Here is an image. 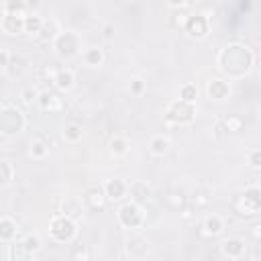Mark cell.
<instances>
[{
    "label": "cell",
    "mask_w": 261,
    "mask_h": 261,
    "mask_svg": "<svg viewBox=\"0 0 261 261\" xmlns=\"http://www.w3.org/2000/svg\"><path fill=\"white\" fill-rule=\"evenodd\" d=\"M218 69L228 80H241L251 73L255 65V53L245 43H230L218 53Z\"/></svg>",
    "instance_id": "6da1fadb"
},
{
    "label": "cell",
    "mask_w": 261,
    "mask_h": 261,
    "mask_svg": "<svg viewBox=\"0 0 261 261\" xmlns=\"http://www.w3.org/2000/svg\"><path fill=\"white\" fill-rule=\"evenodd\" d=\"M27 124V118L22 114V110L16 104L10 102H2V110H0V133L2 137H14L18 135Z\"/></svg>",
    "instance_id": "7a4b0ae2"
},
{
    "label": "cell",
    "mask_w": 261,
    "mask_h": 261,
    "mask_svg": "<svg viewBox=\"0 0 261 261\" xmlns=\"http://www.w3.org/2000/svg\"><path fill=\"white\" fill-rule=\"evenodd\" d=\"M234 212L241 216H255L261 212V188L249 186L234 200Z\"/></svg>",
    "instance_id": "3957f363"
},
{
    "label": "cell",
    "mask_w": 261,
    "mask_h": 261,
    "mask_svg": "<svg viewBox=\"0 0 261 261\" xmlns=\"http://www.w3.org/2000/svg\"><path fill=\"white\" fill-rule=\"evenodd\" d=\"M49 234L57 243H71L77 234V224L67 214H57L49 222Z\"/></svg>",
    "instance_id": "277c9868"
},
{
    "label": "cell",
    "mask_w": 261,
    "mask_h": 261,
    "mask_svg": "<svg viewBox=\"0 0 261 261\" xmlns=\"http://www.w3.org/2000/svg\"><path fill=\"white\" fill-rule=\"evenodd\" d=\"M53 49L61 59H73L82 53V39L73 31H61L53 41Z\"/></svg>",
    "instance_id": "5b68a950"
},
{
    "label": "cell",
    "mask_w": 261,
    "mask_h": 261,
    "mask_svg": "<svg viewBox=\"0 0 261 261\" xmlns=\"http://www.w3.org/2000/svg\"><path fill=\"white\" fill-rule=\"evenodd\" d=\"M116 218H118V222H120L122 228L137 230V228H141L143 222H145V212H143L141 204L133 200V202H126V204H122V206L118 208Z\"/></svg>",
    "instance_id": "8992f818"
},
{
    "label": "cell",
    "mask_w": 261,
    "mask_h": 261,
    "mask_svg": "<svg viewBox=\"0 0 261 261\" xmlns=\"http://www.w3.org/2000/svg\"><path fill=\"white\" fill-rule=\"evenodd\" d=\"M165 118L173 124H190L196 118V106H194V102H186V100L177 98L167 106Z\"/></svg>",
    "instance_id": "52a82bcc"
},
{
    "label": "cell",
    "mask_w": 261,
    "mask_h": 261,
    "mask_svg": "<svg viewBox=\"0 0 261 261\" xmlns=\"http://www.w3.org/2000/svg\"><path fill=\"white\" fill-rule=\"evenodd\" d=\"M210 31V20L204 16V14H190L186 20H184V33L190 37V39H204Z\"/></svg>",
    "instance_id": "ba28073f"
},
{
    "label": "cell",
    "mask_w": 261,
    "mask_h": 261,
    "mask_svg": "<svg viewBox=\"0 0 261 261\" xmlns=\"http://www.w3.org/2000/svg\"><path fill=\"white\" fill-rule=\"evenodd\" d=\"M2 31L6 35H18L24 33V16L22 14H14V12H2V22H0Z\"/></svg>",
    "instance_id": "9c48e42d"
},
{
    "label": "cell",
    "mask_w": 261,
    "mask_h": 261,
    "mask_svg": "<svg viewBox=\"0 0 261 261\" xmlns=\"http://www.w3.org/2000/svg\"><path fill=\"white\" fill-rule=\"evenodd\" d=\"M220 253L228 259H241L245 255V241L239 237H228L220 243Z\"/></svg>",
    "instance_id": "30bf717a"
},
{
    "label": "cell",
    "mask_w": 261,
    "mask_h": 261,
    "mask_svg": "<svg viewBox=\"0 0 261 261\" xmlns=\"http://www.w3.org/2000/svg\"><path fill=\"white\" fill-rule=\"evenodd\" d=\"M206 94L210 100H226L230 94V84L222 77H212L206 86Z\"/></svg>",
    "instance_id": "8fae6325"
},
{
    "label": "cell",
    "mask_w": 261,
    "mask_h": 261,
    "mask_svg": "<svg viewBox=\"0 0 261 261\" xmlns=\"http://www.w3.org/2000/svg\"><path fill=\"white\" fill-rule=\"evenodd\" d=\"M104 192H106V198H108L110 202H118V200H122V198L126 196L128 186H126L124 179L114 177V179H108V181L104 184Z\"/></svg>",
    "instance_id": "7c38bea8"
},
{
    "label": "cell",
    "mask_w": 261,
    "mask_h": 261,
    "mask_svg": "<svg viewBox=\"0 0 261 261\" xmlns=\"http://www.w3.org/2000/svg\"><path fill=\"white\" fill-rule=\"evenodd\" d=\"M53 84L59 92H67L73 88L75 84V73L69 69V67H63V69H57L55 75H53Z\"/></svg>",
    "instance_id": "4fadbf2b"
},
{
    "label": "cell",
    "mask_w": 261,
    "mask_h": 261,
    "mask_svg": "<svg viewBox=\"0 0 261 261\" xmlns=\"http://www.w3.org/2000/svg\"><path fill=\"white\" fill-rule=\"evenodd\" d=\"M106 192L104 188H90L86 194H84V204L90 208V210H98V208H104L106 204Z\"/></svg>",
    "instance_id": "5bb4252c"
},
{
    "label": "cell",
    "mask_w": 261,
    "mask_h": 261,
    "mask_svg": "<svg viewBox=\"0 0 261 261\" xmlns=\"http://www.w3.org/2000/svg\"><path fill=\"white\" fill-rule=\"evenodd\" d=\"M37 104H39L45 112H57V110H61V100L57 98V94H53V92H49V90H45V92L39 94Z\"/></svg>",
    "instance_id": "9a60e30c"
},
{
    "label": "cell",
    "mask_w": 261,
    "mask_h": 261,
    "mask_svg": "<svg viewBox=\"0 0 261 261\" xmlns=\"http://www.w3.org/2000/svg\"><path fill=\"white\" fill-rule=\"evenodd\" d=\"M202 228H204V234H208V237H216V234H220V232L224 230V220H222L218 214H210V216L204 218Z\"/></svg>",
    "instance_id": "2e32d148"
},
{
    "label": "cell",
    "mask_w": 261,
    "mask_h": 261,
    "mask_svg": "<svg viewBox=\"0 0 261 261\" xmlns=\"http://www.w3.org/2000/svg\"><path fill=\"white\" fill-rule=\"evenodd\" d=\"M169 149H171V141H169L167 137H163V135L153 137L151 143H149V151H151V155H155V157H163V155H167Z\"/></svg>",
    "instance_id": "e0dca14e"
},
{
    "label": "cell",
    "mask_w": 261,
    "mask_h": 261,
    "mask_svg": "<svg viewBox=\"0 0 261 261\" xmlns=\"http://www.w3.org/2000/svg\"><path fill=\"white\" fill-rule=\"evenodd\" d=\"M18 232V226L16 222L10 218V216H2L0 218V241L2 243H10Z\"/></svg>",
    "instance_id": "ac0fdd59"
},
{
    "label": "cell",
    "mask_w": 261,
    "mask_h": 261,
    "mask_svg": "<svg viewBox=\"0 0 261 261\" xmlns=\"http://www.w3.org/2000/svg\"><path fill=\"white\" fill-rule=\"evenodd\" d=\"M82 59H84V63L90 65V67H100V65L104 63V51H102L100 47H90V49H86V51L82 53Z\"/></svg>",
    "instance_id": "d6986e66"
},
{
    "label": "cell",
    "mask_w": 261,
    "mask_h": 261,
    "mask_svg": "<svg viewBox=\"0 0 261 261\" xmlns=\"http://www.w3.org/2000/svg\"><path fill=\"white\" fill-rule=\"evenodd\" d=\"M6 71H10L14 77L24 75V73L29 71V59H27L24 55H12L10 65H8V69H6Z\"/></svg>",
    "instance_id": "ffe728a7"
},
{
    "label": "cell",
    "mask_w": 261,
    "mask_h": 261,
    "mask_svg": "<svg viewBox=\"0 0 261 261\" xmlns=\"http://www.w3.org/2000/svg\"><path fill=\"white\" fill-rule=\"evenodd\" d=\"M43 24H45V20H43L39 14H29V16H24V33L31 35V37H39Z\"/></svg>",
    "instance_id": "44dd1931"
},
{
    "label": "cell",
    "mask_w": 261,
    "mask_h": 261,
    "mask_svg": "<svg viewBox=\"0 0 261 261\" xmlns=\"http://www.w3.org/2000/svg\"><path fill=\"white\" fill-rule=\"evenodd\" d=\"M128 192H130L133 200L139 202V204L145 202V200H149V196H151V188L147 184H143V181H137V184L128 186Z\"/></svg>",
    "instance_id": "7402d4cb"
},
{
    "label": "cell",
    "mask_w": 261,
    "mask_h": 261,
    "mask_svg": "<svg viewBox=\"0 0 261 261\" xmlns=\"http://www.w3.org/2000/svg\"><path fill=\"white\" fill-rule=\"evenodd\" d=\"M59 33H61V31H59V27H57L55 20H45V24H43V29H41V33H39V39L45 41V43H49V41L53 43Z\"/></svg>",
    "instance_id": "603a6c76"
},
{
    "label": "cell",
    "mask_w": 261,
    "mask_h": 261,
    "mask_svg": "<svg viewBox=\"0 0 261 261\" xmlns=\"http://www.w3.org/2000/svg\"><path fill=\"white\" fill-rule=\"evenodd\" d=\"M82 137H84L82 124H77V122H69V124H65V128H63V139H65V141H69V143H77Z\"/></svg>",
    "instance_id": "cb8c5ba5"
},
{
    "label": "cell",
    "mask_w": 261,
    "mask_h": 261,
    "mask_svg": "<svg viewBox=\"0 0 261 261\" xmlns=\"http://www.w3.org/2000/svg\"><path fill=\"white\" fill-rule=\"evenodd\" d=\"M20 245H22V251L27 253V257H31V255L39 253V249H41V239H39V234H27Z\"/></svg>",
    "instance_id": "d4e9b609"
},
{
    "label": "cell",
    "mask_w": 261,
    "mask_h": 261,
    "mask_svg": "<svg viewBox=\"0 0 261 261\" xmlns=\"http://www.w3.org/2000/svg\"><path fill=\"white\" fill-rule=\"evenodd\" d=\"M108 149L112 155H124L128 151V141L124 137H112L108 143Z\"/></svg>",
    "instance_id": "484cf974"
},
{
    "label": "cell",
    "mask_w": 261,
    "mask_h": 261,
    "mask_svg": "<svg viewBox=\"0 0 261 261\" xmlns=\"http://www.w3.org/2000/svg\"><path fill=\"white\" fill-rule=\"evenodd\" d=\"M222 126H224L226 133H239V130H243L245 120H243L241 116H226V118L222 120Z\"/></svg>",
    "instance_id": "4316f807"
},
{
    "label": "cell",
    "mask_w": 261,
    "mask_h": 261,
    "mask_svg": "<svg viewBox=\"0 0 261 261\" xmlns=\"http://www.w3.org/2000/svg\"><path fill=\"white\" fill-rule=\"evenodd\" d=\"M12 177H14V167H12V163L10 161H0V184L2 186H8L10 181H12Z\"/></svg>",
    "instance_id": "83f0119b"
},
{
    "label": "cell",
    "mask_w": 261,
    "mask_h": 261,
    "mask_svg": "<svg viewBox=\"0 0 261 261\" xmlns=\"http://www.w3.org/2000/svg\"><path fill=\"white\" fill-rule=\"evenodd\" d=\"M179 98L186 100V102H196V98H198V88H196V84H184V86L179 88Z\"/></svg>",
    "instance_id": "f1b7e54d"
},
{
    "label": "cell",
    "mask_w": 261,
    "mask_h": 261,
    "mask_svg": "<svg viewBox=\"0 0 261 261\" xmlns=\"http://www.w3.org/2000/svg\"><path fill=\"white\" fill-rule=\"evenodd\" d=\"M27 4L22 0H4L2 12H14V14H24Z\"/></svg>",
    "instance_id": "f546056e"
},
{
    "label": "cell",
    "mask_w": 261,
    "mask_h": 261,
    "mask_svg": "<svg viewBox=\"0 0 261 261\" xmlns=\"http://www.w3.org/2000/svg\"><path fill=\"white\" fill-rule=\"evenodd\" d=\"M49 153V147L43 141H33L31 143V157L33 159H43Z\"/></svg>",
    "instance_id": "4dcf8cb0"
},
{
    "label": "cell",
    "mask_w": 261,
    "mask_h": 261,
    "mask_svg": "<svg viewBox=\"0 0 261 261\" xmlns=\"http://www.w3.org/2000/svg\"><path fill=\"white\" fill-rule=\"evenodd\" d=\"M247 163H249L253 169H261V149H253V151H249V155H247Z\"/></svg>",
    "instance_id": "1f68e13d"
},
{
    "label": "cell",
    "mask_w": 261,
    "mask_h": 261,
    "mask_svg": "<svg viewBox=\"0 0 261 261\" xmlns=\"http://www.w3.org/2000/svg\"><path fill=\"white\" fill-rule=\"evenodd\" d=\"M39 94H41V92H37V90H33V88H27V90L20 94V98H22V104L31 106L33 102H37V100H39Z\"/></svg>",
    "instance_id": "d6a6232c"
},
{
    "label": "cell",
    "mask_w": 261,
    "mask_h": 261,
    "mask_svg": "<svg viewBox=\"0 0 261 261\" xmlns=\"http://www.w3.org/2000/svg\"><path fill=\"white\" fill-rule=\"evenodd\" d=\"M10 59H12V55H10L6 49H2V51H0V69H2V71H6V69H8Z\"/></svg>",
    "instance_id": "836d02e7"
},
{
    "label": "cell",
    "mask_w": 261,
    "mask_h": 261,
    "mask_svg": "<svg viewBox=\"0 0 261 261\" xmlns=\"http://www.w3.org/2000/svg\"><path fill=\"white\" fill-rule=\"evenodd\" d=\"M143 90H145V84H143L141 80H133V82H130V92H133V94H141Z\"/></svg>",
    "instance_id": "e575fe53"
},
{
    "label": "cell",
    "mask_w": 261,
    "mask_h": 261,
    "mask_svg": "<svg viewBox=\"0 0 261 261\" xmlns=\"http://www.w3.org/2000/svg\"><path fill=\"white\" fill-rule=\"evenodd\" d=\"M71 257H73V259H75V257H84V259H86V257H88V253H86V249H84V247H77V249H73V251H71Z\"/></svg>",
    "instance_id": "d590c367"
},
{
    "label": "cell",
    "mask_w": 261,
    "mask_h": 261,
    "mask_svg": "<svg viewBox=\"0 0 261 261\" xmlns=\"http://www.w3.org/2000/svg\"><path fill=\"white\" fill-rule=\"evenodd\" d=\"M167 4H169L171 8H184V6L188 4V0H167Z\"/></svg>",
    "instance_id": "8d00e7d4"
},
{
    "label": "cell",
    "mask_w": 261,
    "mask_h": 261,
    "mask_svg": "<svg viewBox=\"0 0 261 261\" xmlns=\"http://www.w3.org/2000/svg\"><path fill=\"white\" fill-rule=\"evenodd\" d=\"M251 232H253V237H255V239H261V222H257V224H253V228H251Z\"/></svg>",
    "instance_id": "74e56055"
}]
</instances>
